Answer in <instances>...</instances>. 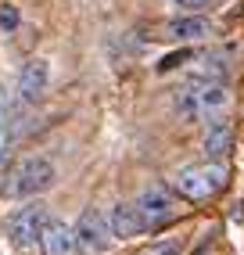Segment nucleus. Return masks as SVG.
<instances>
[{
	"instance_id": "nucleus-1",
	"label": "nucleus",
	"mask_w": 244,
	"mask_h": 255,
	"mask_svg": "<svg viewBox=\"0 0 244 255\" xmlns=\"http://www.w3.org/2000/svg\"><path fill=\"white\" fill-rule=\"evenodd\" d=\"M58 180V169L47 155H25L22 162H14L7 169L4 183H0V194L7 201H25V198H36L43 191H50Z\"/></svg>"
},
{
	"instance_id": "nucleus-2",
	"label": "nucleus",
	"mask_w": 244,
	"mask_h": 255,
	"mask_svg": "<svg viewBox=\"0 0 244 255\" xmlns=\"http://www.w3.org/2000/svg\"><path fill=\"white\" fill-rule=\"evenodd\" d=\"M226 187V165H219L216 158L208 162H194V165H183L176 176H172V191L187 201H208L216 198Z\"/></svg>"
},
{
	"instance_id": "nucleus-3",
	"label": "nucleus",
	"mask_w": 244,
	"mask_h": 255,
	"mask_svg": "<svg viewBox=\"0 0 244 255\" xmlns=\"http://www.w3.org/2000/svg\"><path fill=\"white\" fill-rule=\"evenodd\" d=\"M176 108L187 119H219L230 108V90L223 83H190L176 97Z\"/></svg>"
},
{
	"instance_id": "nucleus-4",
	"label": "nucleus",
	"mask_w": 244,
	"mask_h": 255,
	"mask_svg": "<svg viewBox=\"0 0 244 255\" xmlns=\"http://www.w3.org/2000/svg\"><path fill=\"white\" fill-rule=\"evenodd\" d=\"M133 205H136V212H140L144 230H162V227H169L172 219L180 216V201H176V194H172L169 187H162V183L144 187V191L136 194Z\"/></svg>"
},
{
	"instance_id": "nucleus-5",
	"label": "nucleus",
	"mask_w": 244,
	"mask_h": 255,
	"mask_svg": "<svg viewBox=\"0 0 244 255\" xmlns=\"http://www.w3.org/2000/svg\"><path fill=\"white\" fill-rule=\"evenodd\" d=\"M47 216H50V212H47V205H40V201H32V205H25V209H14V212L7 216V223H4L7 241H11L14 248H22V252L36 248Z\"/></svg>"
},
{
	"instance_id": "nucleus-6",
	"label": "nucleus",
	"mask_w": 244,
	"mask_h": 255,
	"mask_svg": "<svg viewBox=\"0 0 244 255\" xmlns=\"http://www.w3.org/2000/svg\"><path fill=\"white\" fill-rule=\"evenodd\" d=\"M115 234H112V223H108V212L101 209H86L76 223V252L79 255H104L112 248Z\"/></svg>"
},
{
	"instance_id": "nucleus-7",
	"label": "nucleus",
	"mask_w": 244,
	"mask_h": 255,
	"mask_svg": "<svg viewBox=\"0 0 244 255\" xmlns=\"http://www.w3.org/2000/svg\"><path fill=\"white\" fill-rule=\"evenodd\" d=\"M43 255H72L76 252V227L65 223V219H54L47 216L43 223V234H40V245H36Z\"/></svg>"
},
{
	"instance_id": "nucleus-8",
	"label": "nucleus",
	"mask_w": 244,
	"mask_h": 255,
	"mask_svg": "<svg viewBox=\"0 0 244 255\" xmlns=\"http://www.w3.org/2000/svg\"><path fill=\"white\" fill-rule=\"evenodd\" d=\"M47 83H50V69L43 58H32L22 76H18V101L22 105H36V101L47 94Z\"/></svg>"
},
{
	"instance_id": "nucleus-9",
	"label": "nucleus",
	"mask_w": 244,
	"mask_h": 255,
	"mask_svg": "<svg viewBox=\"0 0 244 255\" xmlns=\"http://www.w3.org/2000/svg\"><path fill=\"white\" fill-rule=\"evenodd\" d=\"M205 36H212V22L201 18V14L172 18V22L162 29V40H172V43H194V40H205Z\"/></svg>"
},
{
	"instance_id": "nucleus-10",
	"label": "nucleus",
	"mask_w": 244,
	"mask_h": 255,
	"mask_svg": "<svg viewBox=\"0 0 244 255\" xmlns=\"http://www.w3.org/2000/svg\"><path fill=\"white\" fill-rule=\"evenodd\" d=\"M205 155L208 158H223V155H230V147H234V126L226 123V119H208V129H205Z\"/></svg>"
},
{
	"instance_id": "nucleus-11",
	"label": "nucleus",
	"mask_w": 244,
	"mask_h": 255,
	"mask_svg": "<svg viewBox=\"0 0 244 255\" xmlns=\"http://www.w3.org/2000/svg\"><path fill=\"white\" fill-rule=\"evenodd\" d=\"M108 223H112L115 237H136V234H144L140 212H136L133 201H119V205L112 209V216H108Z\"/></svg>"
},
{
	"instance_id": "nucleus-12",
	"label": "nucleus",
	"mask_w": 244,
	"mask_h": 255,
	"mask_svg": "<svg viewBox=\"0 0 244 255\" xmlns=\"http://www.w3.org/2000/svg\"><path fill=\"white\" fill-rule=\"evenodd\" d=\"M18 119H22V101L0 87V133L14 129V126H18Z\"/></svg>"
},
{
	"instance_id": "nucleus-13",
	"label": "nucleus",
	"mask_w": 244,
	"mask_h": 255,
	"mask_svg": "<svg viewBox=\"0 0 244 255\" xmlns=\"http://www.w3.org/2000/svg\"><path fill=\"white\" fill-rule=\"evenodd\" d=\"M14 29H18V7L4 4L0 7V32H14Z\"/></svg>"
},
{
	"instance_id": "nucleus-14",
	"label": "nucleus",
	"mask_w": 244,
	"mask_h": 255,
	"mask_svg": "<svg viewBox=\"0 0 244 255\" xmlns=\"http://www.w3.org/2000/svg\"><path fill=\"white\" fill-rule=\"evenodd\" d=\"M176 11H190V14H198V11H205V7H212L216 0H169Z\"/></svg>"
},
{
	"instance_id": "nucleus-15",
	"label": "nucleus",
	"mask_w": 244,
	"mask_h": 255,
	"mask_svg": "<svg viewBox=\"0 0 244 255\" xmlns=\"http://www.w3.org/2000/svg\"><path fill=\"white\" fill-rule=\"evenodd\" d=\"M183 61H190V50H176V54H169L158 61V72H172V69H180Z\"/></svg>"
},
{
	"instance_id": "nucleus-16",
	"label": "nucleus",
	"mask_w": 244,
	"mask_h": 255,
	"mask_svg": "<svg viewBox=\"0 0 244 255\" xmlns=\"http://www.w3.org/2000/svg\"><path fill=\"white\" fill-rule=\"evenodd\" d=\"M144 255H180V245L165 241V245H154V248H151V252H144Z\"/></svg>"
}]
</instances>
